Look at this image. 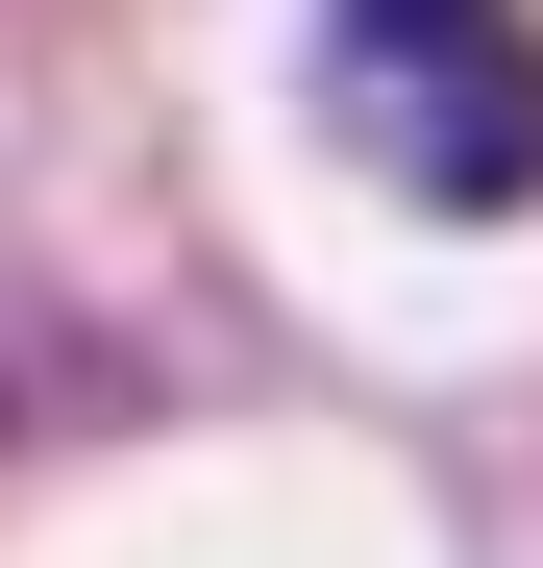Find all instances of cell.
I'll use <instances>...</instances> for the list:
<instances>
[{
    "mask_svg": "<svg viewBox=\"0 0 543 568\" xmlns=\"http://www.w3.org/2000/svg\"><path fill=\"white\" fill-rule=\"evenodd\" d=\"M321 100L420 223H519L543 199V26L519 0H321Z\"/></svg>",
    "mask_w": 543,
    "mask_h": 568,
    "instance_id": "cell-1",
    "label": "cell"
}]
</instances>
